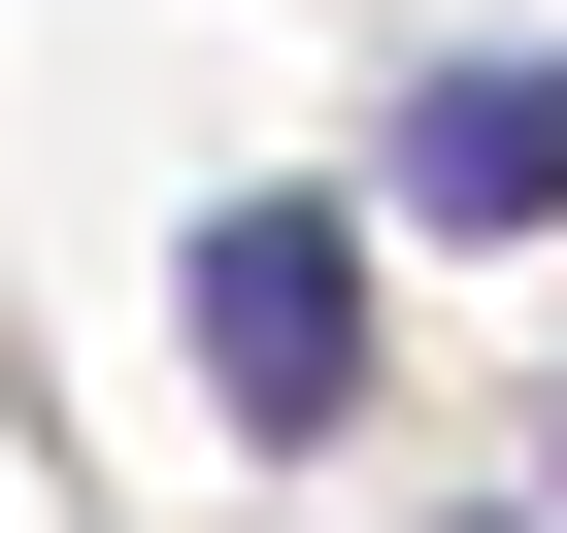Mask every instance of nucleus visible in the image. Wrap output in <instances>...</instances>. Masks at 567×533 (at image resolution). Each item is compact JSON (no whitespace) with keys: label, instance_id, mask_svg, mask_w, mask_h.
I'll return each instance as SVG.
<instances>
[{"label":"nucleus","instance_id":"f257e3e1","mask_svg":"<svg viewBox=\"0 0 567 533\" xmlns=\"http://www.w3.org/2000/svg\"><path fill=\"white\" fill-rule=\"evenodd\" d=\"M368 233H401L368 167H267V200L167 233V334H200V400H234L267 467H334V433H368V334H401V301H368Z\"/></svg>","mask_w":567,"mask_h":533},{"label":"nucleus","instance_id":"f03ea898","mask_svg":"<svg viewBox=\"0 0 567 533\" xmlns=\"http://www.w3.org/2000/svg\"><path fill=\"white\" fill-rule=\"evenodd\" d=\"M368 200L401 233H567V34H434L368 101Z\"/></svg>","mask_w":567,"mask_h":533}]
</instances>
